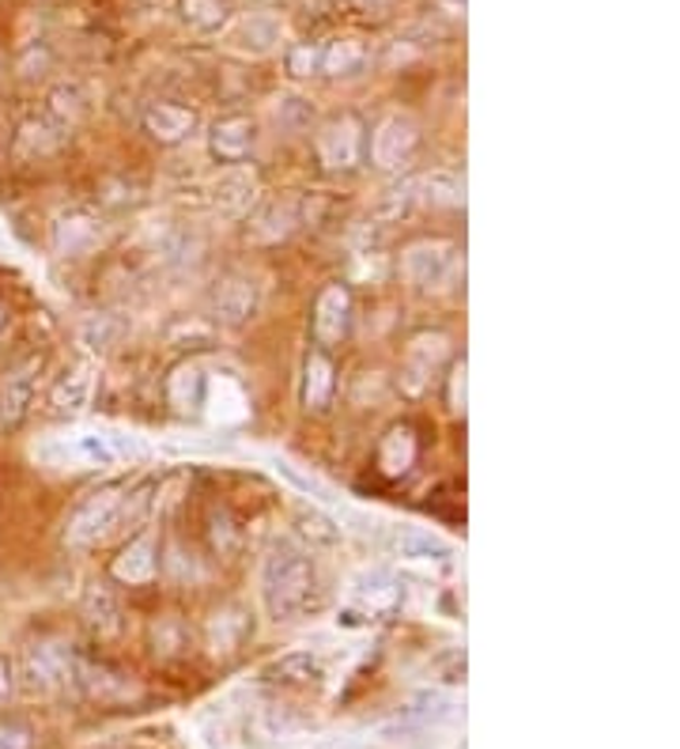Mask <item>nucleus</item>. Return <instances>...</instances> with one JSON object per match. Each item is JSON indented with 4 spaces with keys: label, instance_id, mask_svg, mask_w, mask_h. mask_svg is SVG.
<instances>
[{
    "label": "nucleus",
    "instance_id": "f257e3e1",
    "mask_svg": "<svg viewBox=\"0 0 680 749\" xmlns=\"http://www.w3.org/2000/svg\"><path fill=\"white\" fill-rule=\"evenodd\" d=\"M261 602L277 624H295L307 621L322 610L325 595L318 587L315 560L303 545L295 542H277L269 549L261 564Z\"/></svg>",
    "mask_w": 680,
    "mask_h": 749
},
{
    "label": "nucleus",
    "instance_id": "f03ea898",
    "mask_svg": "<svg viewBox=\"0 0 680 749\" xmlns=\"http://www.w3.org/2000/svg\"><path fill=\"white\" fill-rule=\"evenodd\" d=\"M121 504H125L121 488L91 493L73 515H68V522H65L68 545H95V542H103L106 534H114V526H121Z\"/></svg>",
    "mask_w": 680,
    "mask_h": 749
},
{
    "label": "nucleus",
    "instance_id": "7ed1b4c3",
    "mask_svg": "<svg viewBox=\"0 0 680 749\" xmlns=\"http://www.w3.org/2000/svg\"><path fill=\"white\" fill-rule=\"evenodd\" d=\"M38 455L50 466H99V470H103V466H117L114 443L106 432H80V435H73V440L42 443Z\"/></svg>",
    "mask_w": 680,
    "mask_h": 749
},
{
    "label": "nucleus",
    "instance_id": "20e7f679",
    "mask_svg": "<svg viewBox=\"0 0 680 749\" xmlns=\"http://www.w3.org/2000/svg\"><path fill=\"white\" fill-rule=\"evenodd\" d=\"M453 272V250L447 243H416L405 250V277L420 292H439Z\"/></svg>",
    "mask_w": 680,
    "mask_h": 749
},
{
    "label": "nucleus",
    "instance_id": "39448f33",
    "mask_svg": "<svg viewBox=\"0 0 680 749\" xmlns=\"http://www.w3.org/2000/svg\"><path fill=\"white\" fill-rule=\"evenodd\" d=\"M23 682L30 693H53L73 682V659L57 644H35L23 655Z\"/></svg>",
    "mask_w": 680,
    "mask_h": 749
},
{
    "label": "nucleus",
    "instance_id": "423d86ee",
    "mask_svg": "<svg viewBox=\"0 0 680 749\" xmlns=\"http://www.w3.org/2000/svg\"><path fill=\"white\" fill-rule=\"evenodd\" d=\"M38 371H42V356H27L12 371H4V379H0V428H12L23 420L30 397H35Z\"/></svg>",
    "mask_w": 680,
    "mask_h": 749
},
{
    "label": "nucleus",
    "instance_id": "0eeeda50",
    "mask_svg": "<svg viewBox=\"0 0 680 749\" xmlns=\"http://www.w3.org/2000/svg\"><path fill=\"white\" fill-rule=\"evenodd\" d=\"M257 310V284L242 272H231L216 284L213 292V318L223 326H242L249 322Z\"/></svg>",
    "mask_w": 680,
    "mask_h": 749
},
{
    "label": "nucleus",
    "instance_id": "6e6552de",
    "mask_svg": "<svg viewBox=\"0 0 680 749\" xmlns=\"http://www.w3.org/2000/svg\"><path fill=\"white\" fill-rule=\"evenodd\" d=\"M389 545H394L397 557L412 560V564H435V560L453 557V545L447 537L432 534V530H424V526H412V522L389 526Z\"/></svg>",
    "mask_w": 680,
    "mask_h": 749
},
{
    "label": "nucleus",
    "instance_id": "1a4fd4ad",
    "mask_svg": "<svg viewBox=\"0 0 680 749\" xmlns=\"http://www.w3.org/2000/svg\"><path fill=\"white\" fill-rule=\"evenodd\" d=\"M318 152L330 170H348L359 163V122L341 114V118L325 122L318 132Z\"/></svg>",
    "mask_w": 680,
    "mask_h": 749
},
{
    "label": "nucleus",
    "instance_id": "9d476101",
    "mask_svg": "<svg viewBox=\"0 0 680 749\" xmlns=\"http://www.w3.org/2000/svg\"><path fill=\"white\" fill-rule=\"evenodd\" d=\"M257 140V125L246 114H231V118H220L208 132V152L220 163H242L249 152H254Z\"/></svg>",
    "mask_w": 680,
    "mask_h": 749
},
{
    "label": "nucleus",
    "instance_id": "9b49d317",
    "mask_svg": "<svg viewBox=\"0 0 680 749\" xmlns=\"http://www.w3.org/2000/svg\"><path fill=\"white\" fill-rule=\"evenodd\" d=\"M416 122L412 118H401V114H394V118H386L379 125V132H374V163H379L382 170H394L401 167L405 160L412 155V148H416Z\"/></svg>",
    "mask_w": 680,
    "mask_h": 749
},
{
    "label": "nucleus",
    "instance_id": "f8f14e48",
    "mask_svg": "<svg viewBox=\"0 0 680 749\" xmlns=\"http://www.w3.org/2000/svg\"><path fill=\"white\" fill-rule=\"evenodd\" d=\"M254 193H257L254 170L231 167V170H223V175L213 182V205H216V213H220V216H227V220H234V216H242V213L249 208Z\"/></svg>",
    "mask_w": 680,
    "mask_h": 749
},
{
    "label": "nucleus",
    "instance_id": "ddd939ff",
    "mask_svg": "<svg viewBox=\"0 0 680 749\" xmlns=\"http://www.w3.org/2000/svg\"><path fill=\"white\" fill-rule=\"evenodd\" d=\"M351 322V295L348 288L330 284L315 303V333L322 341H341Z\"/></svg>",
    "mask_w": 680,
    "mask_h": 749
},
{
    "label": "nucleus",
    "instance_id": "4468645a",
    "mask_svg": "<svg viewBox=\"0 0 680 749\" xmlns=\"http://www.w3.org/2000/svg\"><path fill=\"white\" fill-rule=\"evenodd\" d=\"M99 224L91 220V216H84V213H68V216H61L57 224H53V246H57V254H65V257H84V254H91V250L99 246Z\"/></svg>",
    "mask_w": 680,
    "mask_h": 749
},
{
    "label": "nucleus",
    "instance_id": "2eb2a0df",
    "mask_svg": "<svg viewBox=\"0 0 680 749\" xmlns=\"http://www.w3.org/2000/svg\"><path fill=\"white\" fill-rule=\"evenodd\" d=\"M155 568H159V560H155V542L144 534V537H137V542H129L121 553H117L111 572H114L117 583H129V587H137V583L152 580Z\"/></svg>",
    "mask_w": 680,
    "mask_h": 749
},
{
    "label": "nucleus",
    "instance_id": "dca6fc26",
    "mask_svg": "<svg viewBox=\"0 0 680 749\" xmlns=\"http://www.w3.org/2000/svg\"><path fill=\"white\" fill-rule=\"evenodd\" d=\"M351 598H356L367 613H386L389 606L397 602L394 575L382 572V568H367V572H359L356 580H351Z\"/></svg>",
    "mask_w": 680,
    "mask_h": 749
},
{
    "label": "nucleus",
    "instance_id": "f3484780",
    "mask_svg": "<svg viewBox=\"0 0 680 749\" xmlns=\"http://www.w3.org/2000/svg\"><path fill=\"white\" fill-rule=\"evenodd\" d=\"M91 394H95V374L88 368H76L68 374H61L57 386H53L50 402L57 412H65V417H76V412H84L91 405Z\"/></svg>",
    "mask_w": 680,
    "mask_h": 749
},
{
    "label": "nucleus",
    "instance_id": "a211bd4d",
    "mask_svg": "<svg viewBox=\"0 0 680 749\" xmlns=\"http://www.w3.org/2000/svg\"><path fill=\"white\" fill-rule=\"evenodd\" d=\"M193 125H197V118H193V111H185V106L159 103L144 114V129L152 132L159 144H178V140H185L193 132Z\"/></svg>",
    "mask_w": 680,
    "mask_h": 749
},
{
    "label": "nucleus",
    "instance_id": "6ab92c4d",
    "mask_svg": "<svg viewBox=\"0 0 680 749\" xmlns=\"http://www.w3.org/2000/svg\"><path fill=\"white\" fill-rule=\"evenodd\" d=\"M367 68V46L359 38H333L322 46V73L325 76H359Z\"/></svg>",
    "mask_w": 680,
    "mask_h": 749
},
{
    "label": "nucleus",
    "instance_id": "aec40b11",
    "mask_svg": "<svg viewBox=\"0 0 680 749\" xmlns=\"http://www.w3.org/2000/svg\"><path fill=\"white\" fill-rule=\"evenodd\" d=\"M265 677L277 685H310L322 677V659L310 651H287V655H280L277 662H269Z\"/></svg>",
    "mask_w": 680,
    "mask_h": 749
},
{
    "label": "nucleus",
    "instance_id": "412c9836",
    "mask_svg": "<svg viewBox=\"0 0 680 749\" xmlns=\"http://www.w3.org/2000/svg\"><path fill=\"white\" fill-rule=\"evenodd\" d=\"M295 526H299L303 542H307L310 549H337L344 537V526L333 515H325L322 507H299Z\"/></svg>",
    "mask_w": 680,
    "mask_h": 749
},
{
    "label": "nucleus",
    "instance_id": "4be33fe9",
    "mask_svg": "<svg viewBox=\"0 0 680 749\" xmlns=\"http://www.w3.org/2000/svg\"><path fill=\"white\" fill-rule=\"evenodd\" d=\"M280 35H284V27H280L277 15L254 12V15H246V20L239 23V50L272 53V50H277V42H280Z\"/></svg>",
    "mask_w": 680,
    "mask_h": 749
},
{
    "label": "nucleus",
    "instance_id": "5701e85b",
    "mask_svg": "<svg viewBox=\"0 0 680 749\" xmlns=\"http://www.w3.org/2000/svg\"><path fill=\"white\" fill-rule=\"evenodd\" d=\"M84 618H88V624L99 636H114V632L121 629V606H117L114 591L95 583V587L84 595Z\"/></svg>",
    "mask_w": 680,
    "mask_h": 749
},
{
    "label": "nucleus",
    "instance_id": "b1692460",
    "mask_svg": "<svg viewBox=\"0 0 680 749\" xmlns=\"http://www.w3.org/2000/svg\"><path fill=\"white\" fill-rule=\"evenodd\" d=\"M249 632V621L242 610H220L213 613V621H208V647H213L216 655H231L242 647V639H246Z\"/></svg>",
    "mask_w": 680,
    "mask_h": 749
},
{
    "label": "nucleus",
    "instance_id": "393cba45",
    "mask_svg": "<svg viewBox=\"0 0 680 749\" xmlns=\"http://www.w3.org/2000/svg\"><path fill=\"white\" fill-rule=\"evenodd\" d=\"M330 397H333V364L322 353H315L307 360V371H303V405L318 412L330 405Z\"/></svg>",
    "mask_w": 680,
    "mask_h": 749
},
{
    "label": "nucleus",
    "instance_id": "a878e982",
    "mask_svg": "<svg viewBox=\"0 0 680 749\" xmlns=\"http://www.w3.org/2000/svg\"><path fill=\"white\" fill-rule=\"evenodd\" d=\"M379 462L389 478H401V473L412 470V462H416V440H412L409 428H389V435L382 440Z\"/></svg>",
    "mask_w": 680,
    "mask_h": 749
},
{
    "label": "nucleus",
    "instance_id": "bb28decb",
    "mask_svg": "<svg viewBox=\"0 0 680 749\" xmlns=\"http://www.w3.org/2000/svg\"><path fill=\"white\" fill-rule=\"evenodd\" d=\"M205 390H208V379L197 364H182V368L170 374V402L182 412L201 409L205 405Z\"/></svg>",
    "mask_w": 680,
    "mask_h": 749
},
{
    "label": "nucleus",
    "instance_id": "cd10ccee",
    "mask_svg": "<svg viewBox=\"0 0 680 749\" xmlns=\"http://www.w3.org/2000/svg\"><path fill=\"white\" fill-rule=\"evenodd\" d=\"M420 190H424L427 205H465V175H458V170H435V175H427L420 182Z\"/></svg>",
    "mask_w": 680,
    "mask_h": 749
},
{
    "label": "nucleus",
    "instance_id": "c85d7f7f",
    "mask_svg": "<svg viewBox=\"0 0 680 749\" xmlns=\"http://www.w3.org/2000/svg\"><path fill=\"white\" fill-rule=\"evenodd\" d=\"M73 682H80L95 700H114V697H125V693H129L125 677L111 674L106 667H91V662H80V667H73Z\"/></svg>",
    "mask_w": 680,
    "mask_h": 749
},
{
    "label": "nucleus",
    "instance_id": "c756f323",
    "mask_svg": "<svg viewBox=\"0 0 680 749\" xmlns=\"http://www.w3.org/2000/svg\"><path fill=\"white\" fill-rule=\"evenodd\" d=\"M205 405H208V412H213L216 420H242V390L234 386L231 379H216V382H208V390H205Z\"/></svg>",
    "mask_w": 680,
    "mask_h": 749
},
{
    "label": "nucleus",
    "instance_id": "7c9ffc66",
    "mask_svg": "<svg viewBox=\"0 0 680 749\" xmlns=\"http://www.w3.org/2000/svg\"><path fill=\"white\" fill-rule=\"evenodd\" d=\"M447 356V341L435 333V338H416L412 341V348H409V374H416L412 379V390H420L424 386V374H432L435 364Z\"/></svg>",
    "mask_w": 680,
    "mask_h": 749
},
{
    "label": "nucleus",
    "instance_id": "2f4dec72",
    "mask_svg": "<svg viewBox=\"0 0 680 749\" xmlns=\"http://www.w3.org/2000/svg\"><path fill=\"white\" fill-rule=\"evenodd\" d=\"M182 20L201 35H213L227 23V0H182Z\"/></svg>",
    "mask_w": 680,
    "mask_h": 749
},
{
    "label": "nucleus",
    "instance_id": "473e14b6",
    "mask_svg": "<svg viewBox=\"0 0 680 749\" xmlns=\"http://www.w3.org/2000/svg\"><path fill=\"white\" fill-rule=\"evenodd\" d=\"M299 224V213H295V205H269L265 208V216L257 220V228H254V236L257 239H284L287 231Z\"/></svg>",
    "mask_w": 680,
    "mask_h": 749
},
{
    "label": "nucleus",
    "instance_id": "72a5a7b5",
    "mask_svg": "<svg viewBox=\"0 0 680 749\" xmlns=\"http://www.w3.org/2000/svg\"><path fill=\"white\" fill-rule=\"evenodd\" d=\"M287 73L299 76V80L322 73V46H315V42L292 46V50H287Z\"/></svg>",
    "mask_w": 680,
    "mask_h": 749
},
{
    "label": "nucleus",
    "instance_id": "f704fd0d",
    "mask_svg": "<svg viewBox=\"0 0 680 749\" xmlns=\"http://www.w3.org/2000/svg\"><path fill=\"white\" fill-rule=\"evenodd\" d=\"M272 470H277L280 478H287V481H292L295 488H303V493H307V496H315V499H325V504H337V496H333L330 488L322 485V481H318V478H310V473H299V470H295L292 462H284V458H272Z\"/></svg>",
    "mask_w": 680,
    "mask_h": 749
},
{
    "label": "nucleus",
    "instance_id": "c9c22d12",
    "mask_svg": "<svg viewBox=\"0 0 680 749\" xmlns=\"http://www.w3.org/2000/svg\"><path fill=\"white\" fill-rule=\"evenodd\" d=\"M57 140L61 137L46 122H30V125H23V132H20V148H23V152H30V155L50 152V148H57Z\"/></svg>",
    "mask_w": 680,
    "mask_h": 749
},
{
    "label": "nucleus",
    "instance_id": "e433bc0d",
    "mask_svg": "<svg viewBox=\"0 0 680 749\" xmlns=\"http://www.w3.org/2000/svg\"><path fill=\"white\" fill-rule=\"evenodd\" d=\"M182 644H185V636H182V629H178V621H159V624H155V647H159L163 655H175Z\"/></svg>",
    "mask_w": 680,
    "mask_h": 749
},
{
    "label": "nucleus",
    "instance_id": "4c0bfd02",
    "mask_svg": "<svg viewBox=\"0 0 680 749\" xmlns=\"http://www.w3.org/2000/svg\"><path fill=\"white\" fill-rule=\"evenodd\" d=\"M53 111L61 114V118H68V122H76L84 114V106H80V91L76 88H61V91H53Z\"/></svg>",
    "mask_w": 680,
    "mask_h": 749
},
{
    "label": "nucleus",
    "instance_id": "58836bf2",
    "mask_svg": "<svg viewBox=\"0 0 680 749\" xmlns=\"http://www.w3.org/2000/svg\"><path fill=\"white\" fill-rule=\"evenodd\" d=\"M0 749H30V735L20 723H0Z\"/></svg>",
    "mask_w": 680,
    "mask_h": 749
},
{
    "label": "nucleus",
    "instance_id": "ea45409f",
    "mask_svg": "<svg viewBox=\"0 0 680 749\" xmlns=\"http://www.w3.org/2000/svg\"><path fill=\"white\" fill-rule=\"evenodd\" d=\"M465 382H469L465 364H458V368L450 371V409L453 412H465Z\"/></svg>",
    "mask_w": 680,
    "mask_h": 749
},
{
    "label": "nucleus",
    "instance_id": "a19ab883",
    "mask_svg": "<svg viewBox=\"0 0 680 749\" xmlns=\"http://www.w3.org/2000/svg\"><path fill=\"white\" fill-rule=\"evenodd\" d=\"M348 4H356L359 12H386L394 0H348Z\"/></svg>",
    "mask_w": 680,
    "mask_h": 749
},
{
    "label": "nucleus",
    "instance_id": "79ce46f5",
    "mask_svg": "<svg viewBox=\"0 0 680 749\" xmlns=\"http://www.w3.org/2000/svg\"><path fill=\"white\" fill-rule=\"evenodd\" d=\"M8 689H12V674H8V662L0 659V700L8 697Z\"/></svg>",
    "mask_w": 680,
    "mask_h": 749
},
{
    "label": "nucleus",
    "instance_id": "37998d69",
    "mask_svg": "<svg viewBox=\"0 0 680 749\" xmlns=\"http://www.w3.org/2000/svg\"><path fill=\"white\" fill-rule=\"evenodd\" d=\"M0 322H4V310H0Z\"/></svg>",
    "mask_w": 680,
    "mask_h": 749
},
{
    "label": "nucleus",
    "instance_id": "c03bdc74",
    "mask_svg": "<svg viewBox=\"0 0 680 749\" xmlns=\"http://www.w3.org/2000/svg\"><path fill=\"white\" fill-rule=\"evenodd\" d=\"M458 4H461V8H465V0H458Z\"/></svg>",
    "mask_w": 680,
    "mask_h": 749
}]
</instances>
